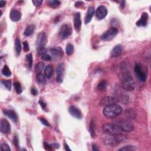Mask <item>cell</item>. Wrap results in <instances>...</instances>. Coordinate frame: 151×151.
<instances>
[{
    "label": "cell",
    "mask_w": 151,
    "mask_h": 151,
    "mask_svg": "<svg viewBox=\"0 0 151 151\" xmlns=\"http://www.w3.org/2000/svg\"><path fill=\"white\" fill-rule=\"evenodd\" d=\"M35 30V26L34 25H29L27 27L26 29L25 30L24 34L25 36L29 37L31 35H32L33 34Z\"/></svg>",
    "instance_id": "obj_24"
},
{
    "label": "cell",
    "mask_w": 151,
    "mask_h": 151,
    "mask_svg": "<svg viewBox=\"0 0 151 151\" xmlns=\"http://www.w3.org/2000/svg\"><path fill=\"white\" fill-rule=\"evenodd\" d=\"M102 128L103 132L107 135H121L123 133L116 123H104Z\"/></svg>",
    "instance_id": "obj_2"
},
{
    "label": "cell",
    "mask_w": 151,
    "mask_h": 151,
    "mask_svg": "<svg viewBox=\"0 0 151 151\" xmlns=\"http://www.w3.org/2000/svg\"><path fill=\"white\" fill-rule=\"evenodd\" d=\"M65 149L66 150H71V149L69 148V147L67 144H65Z\"/></svg>",
    "instance_id": "obj_50"
},
{
    "label": "cell",
    "mask_w": 151,
    "mask_h": 151,
    "mask_svg": "<svg viewBox=\"0 0 151 151\" xmlns=\"http://www.w3.org/2000/svg\"><path fill=\"white\" fill-rule=\"evenodd\" d=\"M65 65L63 63H59L56 68V81L58 83H62L64 78V73H65Z\"/></svg>",
    "instance_id": "obj_8"
},
{
    "label": "cell",
    "mask_w": 151,
    "mask_h": 151,
    "mask_svg": "<svg viewBox=\"0 0 151 151\" xmlns=\"http://www.w3.org/2000/svg\"><path fill=\"white\" fill-rule=\"evenodd\" d=\"M94 13H95V10H94V8L91 6L89 7L88 8V11H87L85 19H84V22H85L86 24H88L89 22H90L91 21V19L93 18Z\"/></svg>",
    "instance_id": "obj_16"
},
{
    "label": "cell",
    "mask_w": 151,
    "mask_h": 151,
    "mask_svg": "<svg viewBox=\"0 0 151 151\" xmlns=\"http://www.w3.org/2000/svg\"><path fill=\"white\" fill-rule=\"evenodd\" d=\"M53 73V68L52 66L48 65L44 68V76L46 78L50 79L52 77Z\"/></svg>",
    "instance_id": "obj_23"
},
{
    "label": "cell",
    "mask_w": 151,
    "mask_h": 151,
    "mask_svg": "<svg viewBox=\"0 0 151 151\" xmlns=\"http://www.w3.org/2000/svg\"><path fill=\"white\" fill-rule=\"evenodd\" d=\"M1 83L3 84L4 86L8 90H11V87H12V84H11V81L10 80H3L1 81Z\"/></svg>",
    "instance_id": "obj_31"
},
{
    "label": "cell",
    "mask_w": 151,
    "mask_h": 151,
    "mask_svg": "<svg viewBox=\"0 0 151 151\" xmlns=\"http://www.w3.org/2000/svg\"><path fill=\"white\" fill-rule=\"evenodd\" d=\"M68 112L71 116L77 119H81L83 117V115L81 111L75 106H71L68 109Z\"/></svg>",
    "instance_id": "obj_11"
},
{
    "label": "cell",
    "mask_w": 151,
    "mask_h": 151,
    "mask_svg": "<svg viewBox=\"0 0 151 151\" xmlns=\"http://www.w3.org/2000/svg\"><path fill=\"white\" fill-rule=\"evenodd\" d=\"M40 122L42 123L43 124V125H44L45 126H47V127H50L51 125H50V123L48 122L47 120L46 119H45L44 118H40Z\"/></svg>",
    "instance_id": "obj_41"
},
{
    "label": "cell",
    "mask_w": 151,
    "mask_h": 151,
    "mask_svg": "<svg viewBox=\"0 0 151 151\" xmlns=\"http://www.w3.org/2000/svg\"><path fill=\"white\" fill-rule=\"evenodd\" d=\"M48 4L50 7L56 8H57L60 6L61 2L58 0H50V1H48Z\"/></svg>",
    "instance_id": "obj_28"
},
{
    "label": "cell",
    "mask_w": 151,
    "mask_h": 151,
    "mask_svg": "<svg viewBox=\"0 0 151 151\" xmlns=\"http://www.w3.org/2000/svg\"><path fill=\"white\" fill-rule=\"evenodd\" d=\"M135 72L140 81H142V82H145L146 80H147V76H146L145 73L142 71L141 68L138 65L135 66Z\"/></svg>",
    "instance_id": "obj_14"
},
{
    "label": "cell",
    "mask_w": 151,
    "mask_h": 151,
    "mask_svg": "<svg viewBox=\"0 0 151 151\" xmlns=\"http://www.w3.org/2000/svg\"><path fill=\"white\" fill-rule=\"evenodd\" d=\"M92 150L93 151H96V150H98L99 148H98L97 146L96 145H92Z\"/></svg>",
    "instance_id": "obj_48"
},
{
    "label": "cell",
    "mask_w": 151,
    "mask_h": 151,
    "mask_svg": "<svg viewBox=\"0 0 151 151\" xmlns=\"http://www.w3.org/2000/svg\"><path fill=\"white\" fill-rule=\"evenodd\" d=\"M47 36L45 33H40L37 35L36 39V46L37 48L40 47H44L47 43Z\"/></svg>",
    "instance_id": "obj_9"
},
{
    "label": "cell",
    "mask_w": 151,
    "mask_h": 151,
    "mask_svg": "<svg viewBox=\"0 0 151 151\" xmlns=\"http://www.w3.org/2000/svg\"><path fill=\"white\" fill-rule=\"evenodd\" d=\"M32 2L35 6L36 7H40L41 5L42 4V3L43 2V0H33L32 1Z\"/></svg>",
    "instance_id": "obj_40"
},
{
    "label": "cell",
    "mask_w": 151,
    "mask_h": 151,
    "mask_svg": "<svg viewBox=\"0 0 151 151\" xmlns=\"http://www.w3.org/2000/svg\"><path fill=\"white\" fill-rule=\"evenodd\" d=\"M123 133L130 132L134 129V126L131 122L126 120H122L116 123Z\"/></svg>",
    "instance_id": "obj_5"
},
{
    "label": "cell",
    "mask_w": 151,
    "mask_h": 151,
    "mask_svg": "<svg viewBox=\"0 0 151 151\" xmlns=\"http://www.w3.org/2000/svg\"><path fill=\"white\" fill-rule=\"evenodd\" d=\"M83 4V2H82V1H77V2H76V3H75V6L76 7H80V6H82Z\"/></svg>",
    "instance_id": "obj_47"
},
{
    "label": "cell",
    "mask_w": 151,
    "mask_h": 151,
    "mask_svg": "<svg viewBox=\"0 0 151 151\" xmlns=\"http://www.w3.org/2000/svg\"><path fill=\"white\" fill-rule=\"evenodd\" d=\"M0 129L2 134H8L11 130V126L7 119H2L0 122Z\"/></svg>",
    "instance_id": "obj_13"
},
{
    "label": "cell",
    "mask_w": 151,
    "mask_h": 151,
    "mask_svg": "<svg viewBox=\"0 0 151 151\" xmlns=\"http://www.w3.org/2000/svg\"><path fill=\"white\" fill-rule=\"evenodd\" d=\"M31 93L32 94H33V95H37V93H38V91L37 90H36V89L35 88H32L31 89Z\"/></svg>",
    "instance_id": "obj_46"
},
{
    "label": "cell",
    "mask_w": 151,
    "mask_h": 151,
    "mask_svg": "<svg viewBox=\"0 0 151 151\" xmlns=\"http://www.w3.org/2000/svg\"><path fill=\"white\" fill-rule=\"evenodd\" d=\"M14 86L15 91H16L17 94H21L22 93V88L21 84H20L19 82H15L14 84Z\"/></svg>",
    "instance_id": "obj_34"
},
{
    "label": "cell",
    "mask_w": 151,
    "mask_h": 151,
    "mask_svg": "<svg viewBox=\"0 0 151 151\" xmlns=\"http://www.w3.org/2000/svg\"><path fill=\"white\" fill-rule=\"evenodd\" d=\"M44 63L42 62V61H40V62L38 63L37 65L36 66V71L38 74L42 73L43 70H44Z\"/></svg>",
    "instance_id": "obj_32"
},
{
    "label": "cell",
    "mask_w": 151,
    "mask_h": 151,
    "mask_svg": "<svg viewBox=\"0 0 151 151\" xmlns=\"http://www.w3.org/2000/svg\"><path fill=\"white\" fill-rule=\"evenodd\" d=\"M136 149V148L134 146L127 145L125 146L124 147H122L121 149H119V150H127V151H133Z\"/></svg>",
    "instance_id": "obj_35"
},
{
    "label": "cell",
    "mask_w": 151,
    "mask_h": 151,
    "mask_svg": "<svg viewBox=\"0 0 151 151\" xmlns=\"http://www.w3.org/2000/svg\"><path fill=\"white\" fill-rule=\"evenodd\" d=\"M125 1H122V2H121V6L122 8H124V7H125Z\"/></svg>",
    "instance_id": "obj_51"
},
{
    "label": "cell",
    "mask_w": 151,
    "mask_h": 151,
    "mask_svg": "<svg viewBox=\"0 0 151 151\" xmlns=\"http://www.w3.org/2000/svg\"><path fill=\"white\" fill-rule=\"evenodd\" d=\"M39 103L40 104V106H42V109L43 110H45V109H46V104H45V103H44V101L41 100H40L39 101Z\"/></svg>",
    "instance_id": "obj_45"
},
{
    "label": "cell",
    "mask_w": 151,
    "mask_h": 151,
    "mask_svg": "<svg viewBox=\"0 0 151 151\" xmlns=\"http://www.w3.org/2000/svg\"><path fill=\"white\" fill-rule=\"evenodd\" d=\"M122 140L121 137L119 135H107V136L103 138V142L106 145L115 147L118 145Z\"/></svg>",
    "instance_id": "obj_4"
},
{
    "label": "cell",
    "mask_w": 151,
    "mask_h": 151,
    "mask_svg": "<svg viewBox=\"0 0 151 151\" xmlns=\"http://www.w3.org/2000/svg\"><path fill=\"white\" fill-rule=\"evenodd\" d=\"M27 59L28 61V64H29V67H31L33 63V56L31 53H29V54L27 55Z\"/></svg>",
    "instance_id": "obj_36"
},
{
    "label": "cell",
    "mask_w": 151,
    "mask_h": 151,
    "mask_svg": "<svg viewBox=\"0 0 151 151\" xmlns=\"http://www.w3.org/2000/svg\"><path fill=\"white\" fill-rule=\"evenodd\" d=\"M37 53H38V54L40 56H43L44 54H46V53H47V49L45 47H40L37 48Z\"/></svg>",
    "instance_id": "obj_37"
},
{
    "label": "cell",
    "mask_w": 151,
    "mask_h": 151,
    "mask_svg": "<svg viewBox=\"0 0 151 151\" xmlns=\"http://www.w3.org/2000/svg\"><path fill=\"white\" fill-rule=\"evenodd\" d=\"M89 132L92 138H94L96 135L95 132V123L93 119L91 120L89 125Z\"/></svg>",
    "instance_id": "obj_26"
},
{
    "label": "cell",
    "mask_w": 151,
    "mask_h": 151,
    "mask_svg": "<svg viewBox=\"0 0 151 151\" xmlns=\"http://www.w3.org/2000/svg\"><path fill=\"white\" fill-rule=\"evenodd\" d=\"M118 102H119V99L116 98H115V97L107 96L102 99L100 104L101 106L104 107L108 105H111V104H116Z\"/></svg>",
    "instance_id": "obj_10"
},
{
    "label": "cell",
    "mask_w": 151,
    "mask_h": 151,
    "mask_svg": "<svg viewBox=\"0 0 151 151\" xmlns=\"http://www.w3.org/2000/svg\"><path fill=\"white\" fill-rule=\"evenodd\" d=\"M13 141H14V144L15 145V147H16L17 148L19 147V139H18V138L16 136H14Z\"/></svg>",
    "instance_id": "obj_44"
},
{
    "label": "cell",
    "mask_w": 151,
    "mask_h": 151,
    "mask_svg": "<svg viewBox=\"0 0 151 151\" xmlns=\"http://www.w3.org/2000/svg\"><path fill=\"white\" fill-rule=\"evenodd\" d=\"M21 12L18 11V10H12L10 12V19L12 21L17 22L21 19Z\"/></svg>",
    "instance_id": "obj_20"
},
{
    "label": "cell",
    "mask_w": 151,
    "mask_h": 151,
    "mask_svg": "<svg viewBox=\"0 0 151 151\" xmlns=\"http://www.w3.org/2000/svg\"><path fill=\"white\" fill-rule=\"evenodd\" d=\"M107 85V81L105 80H102L100 81V83L98 84L97 89H98L99 91H104L106 90Z\"/></svg>",
    "instance_id": "obj_27"
},
{
    "label": "cell",
    "mask_w": 151,
    "mask_h": 151,
    "mask_svg": "<svg viewBox=\"0 0 151 151\" xmlns=\"http://www.w3.org/2000/svg\"><path fill=\"white\" fill-rule=\"evenodd\" d=\"M125 115H126V117L130 119H135L136 117V112H135V110L130 108L129 109L126 110V111H125Z\"/></svg>",
    "instance_id": "obj_22"
},
{
    "label": "cell",
    "mask_w": 151,
    "mask_h": 151,
    "mask_svg": "<svg viewBox=\"0 0 151 151\" xmlns=\"http://www.w3.org/2000/svg\"><path fill=\"white\" fill-rule=\"evenodd\" d=\"M122 112V107L117 104H113L104 107L103 113L106 117L113 119L118 116Z\"/></svg>",
    "instance_id": "obj_1"
},
{
    "label": "cell",
    "mask_w": 151,
    "mask_h": 151,
    "mask_svg": "<svg viewBox=\"0 0 151 151\" xmlns=\"http://www.w3.org/2000/svg\"><path fill=\"white\" fill-rule=\"evenodd\" d=\"M4 113L8 116L9 118L12 120V121L14 122H16L18 119V116L17 114L15 113V112L12 110H7V109H3Z\"/></svg>",
    "instance_id": "obj_19"
},
{
    "label": "cell",
    "mask_w": 151,
    "mask_h": 151,
    "mask_svg": "<svg viewBox=\"0 0 151 151\" xmlns=\"http://www.w3.org/2000/svg\"><path fill=\"white\" fill-rule=\"evenodd\" d=\"M15 52L17 55H20V53H21V50H22V47L21 44V42H20V40L19 38H16L15 41Z\"/></svg>",
    "instance_id": "obj_25"
},
{
    "label": "cell",
    "mask_w": 151,
    "mask_h": 151,
    "mask_svg": "<svg viewBox=\"0 0 151 151\" xmlns=\"http://www.w3.org/2000/svg\"><path fill=\"white\" fill-rule=\"evenodd\" d=\"M42 59L44 61H50L52 60V58H51L50 56L46 54H44L42 56Z\"/></svg>",
    "instance_id": "obj_42"
},
{
    "label": "cell",
    "mask_w": 151,
    "mask_h": 151,
    "mask_svg": "<svg viewBox=\"0 0 151 151\" xmlns=\"http://www.w3.org/2000/svg\"><path fill=\"white\" fill-rule=\"evenodd\" d=\"M118 33V30L115 27H112L104 33L101 36V39L103 41H111L116 37Z\"/></svg>",
    "instance_id": "obj_6"
},
{
    "label": "cell",
    "mask_w": 151,
    "mask_h": 151,
    "mask_svg": "<svg viewBox=\"0 0 151 151\" xmlns=\"http://www.w3.org/2000/svg\"><path fill=\"white\" fill-rule=\"evenodd\" d=\"M1 149L2 150H4V151H10L11 150V149H10V148L8 145L7 144H2L1 145Z\"/></svg>",
    "instance_id": "obj_38"
},
{
    "label": "cell",
    "mask_w": 151,
    "mask_h": 151,
    "mask_svg": "<svg viewBox=\"0 0 151 151\" xmlns=\"http://www.w3.org/2000/svg\"><path fill=\"white\" fill-rule=\"evenodd\" d=\"M122 86L126 91H133L135 88V83L131 75L128 73L123 75Z\"/></svg>",
    "instance_id": "obj_3"
},
{
    "label": "cell",
    "mask_w": 151,
    "mask_h": 151,
    "mask_svg": "<svg viewBox=\"0 0 151 151\" xmlns=\"http://www.w3.org/2000/svg\"><path fill=\"white\" fill-rule=\"evenodd\" d=\"M50 54L54 57L60 58L63 56V52L60 47H52L50 49Z\"/></svg>",
    "instance_id": "obj_17"
},
{
    "label": "cell",
    "mask_w": 151,
    "mask_h": 151,
    "mask_svg": "<svg viewBox=\"0 0 151 151\" xmlns=\"http://www.w3.org/2000/svg\"><path fill=\"white\" fill-rule=\"evenodd\" d=\"M45 77L44 75H43L42 73H39L38 74L37 76V82L39 83L40 84H44L46 82L45 80Z\"/></svg>",
    "instance_id": "obj_29"
},
{
    "label": "cell",
    "mask_w": 151,
    "mask_h": 151,
    "mask_svg": "<svg viewBox=\"0 0 151 151\" xmlns=\"http://www.w3.org/2000/svg\"><path fill=\"white\" fill-rule=\"evenodd\" d=\"M5 4H6V1H0V7H3Z\"/></svg>",
    "instance_id": "obj_49"
},
{
    "label": "cell",
    "mask_w": 151,
    "mask_h": 151,
    "mask_svg": "<svg viewBox=\"0 0 151 151\" xmlns=\"http://www.w3.org/2000/svg\"><path fill=\"white\" fill-rule=\"evenodd\" d=\"M71 27L68 24H64L61 27L59 31V37L62 40L68 38L71 34Z\"/></svg>",
    "instance_id": "obj_7"
},
{
    "label": "cell",
    "mask_w": 151,
    "mask_h": 151,
    "mask_svg": "<svg viewBox=\"0 0 151 151\" xmlns=\"http://www.w3.org/2000/svg\"><path fill=\"white\" fill-rule=\"evenodd\" d=\"M44 147L45 148V149L48 150H53V147L52 146V145H49L48 144H46V143H44Z\"/></svg>",
    "instance_id": "obj_43"
},
{
    "label": "cell",
    "mask_w": 151,
    "mask_h": 151,
    "mask_svg": "<svg viewBox=\"0 0 151 151\" xmlns=\"http://www.w3.org/2000/svg\"><path fill=\"white\" fill-rule=\"evenodd\" d=\"M107 14V10L104 6H100L96 11V17L99 20H102L105 18Z\"/></svg>",
    "instance_id": "obj_12"
},
{
    "label": "cell",
    "mask_w": 151,
    "mask_h": 151,
    "mask_svg": "<svg viewBox=\"0 0 151 151\" xmlns=\"http://www.w3.org/2000/svg\"><path fill=\"white\" fill-rule=\"evenodd\" d=\"M66 54H67L68 56H70L74 52L73 45L71 44H68L67 46H66Z\"/></svg>",
    "instance_id": "obj_33"
},
{
    "label": "cell",
    "mask_w": 151,
    "mask_h": 151,
    "mask_svg": "<svg viewBox=\"0 0 151 151\" xmlns=\"http://www.w3.org/2000/svg\"><path fill=\"white\" fill-rule=\"evenodd\" d=\"M23 48H24V50L25 51V52H29L30 50V47H29V44L27 41L25 42H23Z\"/></svg>",
    "instance_id": "obj_39"
},
{
    "label": "cell",
    "mask_w": 151,
    "mask_h": 151,
    "mask_svg": "<svg viewBox=\"0 0 151 151\" xmlns=\"http://www.w3.org/2000/svg\"><path fill=\"white\" fill-rule=\"evenodd\" d=\"M148 14L147 12H143L141 15L140 19L136 22V25L139 27L146 26L147 25L148 20Z\"/></svg>",
    "instance_id": "obj_18"
},
{
    "label": "cell",
    "mask_w": 151,
    "mask_h": 151,
    "mask_svg": "<svg viewBox=\"0 0 151 151\" xmlns=\"http://www.w3.org/2000/svg\"><path fill=\"white\" fill-rule=\"evenodd\" d=\"M123 52V48L121 45H117L113 47L111 52V56L112 57H117L121 55Z\"/></svg>",
    "instance_id": "obj_21"
},
{
    "label": "cell",
    "mask_w": 151,
    "mask_h": 151,
    "mask_svg": "<svg viewBox=\"0 0 151 151\" xmlns=\"http://www.w3.org/2000/svg\"><path fill=\"white\" fill-rule=\"evenodd\" d=\"M2 75L6 77H10L11 76V71H10V68L7 65H5L4 66V67L2 70Z\"/></svg>",
    "instance_id": "obj_30"
},
{
    "label": "cell",
    "mask_w": 151,
    "mask_h": 151,
    "mask_svg": "<svg viewBox=\"0 0 151 151\" xmlns=\"http://www.w3.org/2000/svg\"><path fill=\"white\" fill-rule=\"evenodd\" d=\"M81 26V15L79 12H77L74 17V27L77 31H79Z\"/></svg>",
    "instance_id": "obj_15"
}]
</instances>
